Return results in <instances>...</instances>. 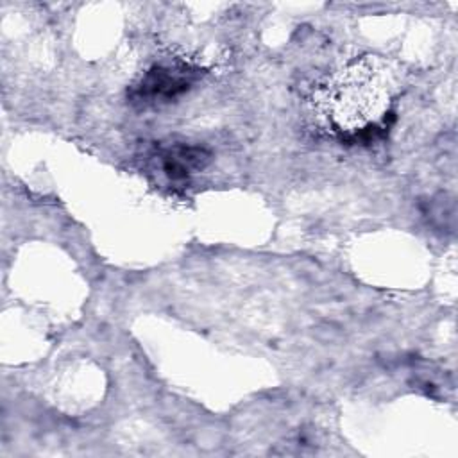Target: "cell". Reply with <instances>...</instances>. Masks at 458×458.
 <instances>
[{
  "mask_svg": "<svg viewBox=\"0 0 458 458\" xmlns=\"http://www.w3.org/2000/svg\"><path fill=\"white\" fill-rule=\"evenodd\" d=\"M208 152L199 147H174L165 154L163 166L170 179H184L208 163Z\"/></svg>",
  "mask_w": 458,
  "mask_h": 458,
  "instance_id": "7a4b0ae2",
  "label": "cell"
},
{
  "mask_svg": "<svg viewBox=\"0 0 458 458\" xmlns=\"http://www.w3.org/2000/svg\"><path fill=\"white\" fill-rule=\"evenodd\" d=\"M190 72L166 66H156L145 73L141 82L134 89V97L140 102L168 100L182 93L190 86Z\"/></svg>",
  "mask_w": 458,
  "mask_h": 458,
  "instance_id": "6da1fadb",
  "label": "cell"
}]
</instances>
